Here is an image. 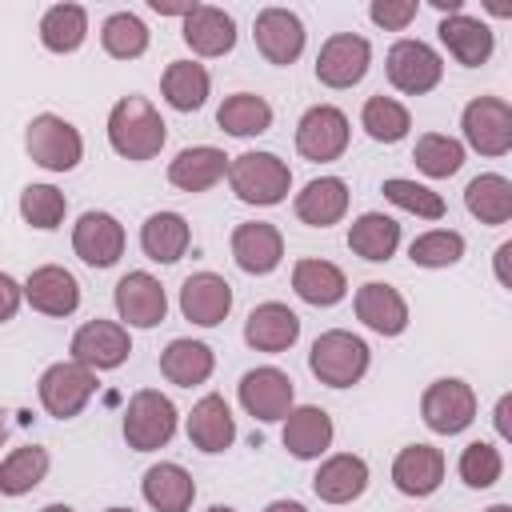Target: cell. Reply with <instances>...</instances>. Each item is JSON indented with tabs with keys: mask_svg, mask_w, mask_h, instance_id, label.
Wrapping results in <instances>:
<instances>
[{
	"mask_svg": "<svg viewBox=\"0 0 512 512\" xmlns=\"http://www.w3.org/2000/svg\"><path fill=\"white\" fill-rule=\"evenodd\" d=\"M168 124L160 120V112L144 100V96H124L112 104L108 112V144L124 156V160H152L164 148Z\"/></svg>",
	"mask_w": 512,
	"mask_h": 512,
	"instance_id": "1",
	"label": "cell"
},
{
	"mask_svg": "<svg viewBox=\"0 0 512 512\" xmlns=\"http://www.w3.org/2000/svg\"><path fill=\"white\" fill-rule=\"evenodd\" d=\"M228 184L244 204H280L292 188V172L272 152H240L228 160Z\"/></svg>",
	"mask_w": 512,
	"mask_h": 512,
	"instance_id": "2",
	"label": "cell"
},
{
	"mask_svg": "<svg viewBox=\"0 0 512 512\" xmlns=\"http://www.w3.org/2000/svg\"><path fill=\"white\" fill-rule=\"evenodd\" d=\"M308 368L328 388H352L368 372V344L344 328H332V332L316 336V344L308 352Z\"/></svg>",
	"mask_w": 512,
	"mask_h": 512,
	"instance_id": "3",
	"label": "cell"
},
{
	"mask_svg": "<svg viewBox=\"0 0 512 512\" xmlns=\"http://www.w3.org/2000/svg\"><path fill=\"white\" fill-rule=\"evenodd\" d=\"M172 432H176L172 400L164 392H156V388H140L124 408V440H128V448L156 452V448H164L172 440Z\"/></svg>",
	"mask_w": 512,
	"mask_h": 512,
	"instance_id": "4",
	"label": "cell"
},
{
	"mask_svg": "<svg viewBox=\"0 0 512 512\" xmlns=\"http://www.w3.org/2000/svg\"><path fill=\"white\" fill-rule=\"evenodd\" d=\"M24 148H28V156H32L40 168H48V172H72V168L80 164V156H84L80 132H76L64 116H52V112H44V116H36V120L28 124Z\"/></svg>",
	"mask_w": 512,
	"mask_h": 512,
	"instance_id": "5",
	"label": "cell"
},
{
	"mask_svg": "<svg viewBox=\"0 0 512 512\" xmlns=\"http://www.w3.org/2000/svg\"><path fill=\"white\" fill-rule=\"evenodd\" d=\"M92 392H96V372L76 360H60L40 376V404L56 420H72L92 400Z\"/></svg>",
	"mask_w": 512,
	"mask_h": 512,
	"instance_id": "6",
	"label": "cell"
},
{
	"mask_svg": "<svg viewBox=\"0 0 512 512\" xmlns=\"http://www.w3.org/2000/svg\"><path fill=\"white\" fill-rule=\"evenodd\" d=\"M420 416L432 432L456 436L476 420V392L464 380H436L420 396Z\"/></svg>",
	"mask_w": 512,
	"mask_h": 512,
	"instance_id": "7",
	"label": "cell"
},
{
	"mask_svg": "<svg viewBox=\"0 0 512 512\" xmlns=\"http://www.w3.org/2000/svg\"><path fill=\"white\" fill-rule=\"evenodd\" d=\"M460 128L480 156H504L512 148V108L500 96H476L464 108Z\"/></svg>",
	"mask_w": 512,
	"mask_h": 512,
	"instance_id": "8",
	"label": "cell"
},
{
	"mask_svg": "<svg viewBox=\"0 0 512 512\" xmlns=\"http://www.w3.org/2000/svg\"><path fill=\"white\" fill-rule=\"evenodd\" d=\"M296 148L304 160H340L344 148H348V116L332 104H316L300 116L296 124Z\"/></svg>",
	"mask_w": 512,
	"mask_h": 512,
	"instance_id": "9",
	"label": "cell"
},
{
	"mask_svg": "<svg viewBox=\"0 0 512 512\" xmlns=\"http://www.w3.org/2000/svg\"><path fill=\"white\" fill-rule=\"evenodd\" d=\"M368 64H372L368 40L356 36V32H336V36H328V40L320 44L316 76H320V84H328V88H352V84L364 80Z\"/></svg>",
	"mask_w": 512,
	"mask_h": 512,
	"instance_id": "10",
	"label": "cell"
},
{
	"mask_svg": "<svg viewBox=\"0 0 512 512\" xmlns=\"http://www.w3.org/2000/svg\"><path fill=\"white\" fill-rule=\"evenodd\" d=\"M384 64H388V80L400 92H408V96L432 92L440 84V76H444V64H440L436 48H428L424 40H396L388 48V60Z\"/></svg>",
	"mask_w": 512,
	"mask_h": 512,
	"instance_id": "11",
	"label": "cell"
},
{
	"mask_svg": "<svg viewBox=\"0 0 512 512\" xmlns=\"http://www.w3.org/2000/svg\"><path fill=\"white\" fill-rule=\"evenodd\" d=\"M132 352L128 328L112 324V320H88L76 336H72V360L100 372V368H120Z\"/></svg>",
	"mask_w": 512,
	"mask_h": 512,
	"instance_id": "12",
	"label": "cell"
},
{
	"mask_svg": "<svg viewBox=\"0 0 512 512\" xmlns=\"http://www.w3.org/2000/svg\"><path fill=\"white\" fill-rule=\"evenodd\" d=\"M72 248L92 268H112L124 256V228L108 212H84L72 228Z\"/></svg>",
	"mask_w": 512,
	"mask_h": 512,
	"instance_id": "13",
	"label": "cell"
},
{
	"mask_svg": "<svg viewBox=\"0 0 512 512\" xmlns=\"http://www.w3.org/2000/svg\"><path fill=\"white\" fill-rule=\"evenodd\" d=\"M292 396H296L292 392V380L280 368H252L240 380V404H244V412L256 416V420H264V424L288 416L292 412Z\"/></svg>",
	"mask_w": 512,
	"mask_h": 512,
	"instance_id": "14",
	"label": "cell"
},
{
	"mask_svg": "<svg viewBox=\"0 0 512 512\" xmlns=\"http://www.w3.org/2000/svg\"><path fill=\"white\" fill-rule=\"evenodd\" d=\"M116 312L132 328H156L168 312V296L152 272H128L116 284Z\"/></svg>",
	"mask_w": 512,
	"mask_h": 512,
	"instance_id": "15",
	"label": "cell"
},
{
	"mask_svg": "<svg viewBox=\"0 0 512 512\" xmlns=\"http://www.w3.org/2000/svg\"><path fill=\"white\" fill-rule=\"evenodd\" d=\"M256 48L264 52L268 64H292L304 52V24L288 8H264L256 16Z\"/></svg>",
	"mask_w": 512,
	"mask_h": 512,
	"instance_id": "16",
	"label": "cell"
},
{
	"mask_svg": "<svg viewBox=\"0 0 512 512\" xmlns=\"http://www.w3.org/2000/svg\"><path fill=\"white\" fill-rule=\"evenodd\" d=\"M24 300L44 316H72L80 308V284L60 264H44L24 280Z\"/></svg>",
	"mask_w": 512,
	"mask_h": 512,
	"instance_id": "17",
	"label": "cell"
},
{
	"mask_svg": "<svg viewBox=\"0 0 512 512\" xmlns=\"http://www.w3.org/2000/svg\"><path fill=\"white\" fill-rule=\"evenodd\" d=\"M228 308H232V288H228L224 276H216V272H196V276H188V280L180 284V312H184L192 324L212 328V324H220V320L228 316Z\"/></svg>",
	"mask_w": 512,
	"mask_h": 512,
	"instance_id": "18",
	"label": "cell"
},
{
	"mask_svg": "<svg viewBox=\"0 0 512 512\" xmlns=\"http://www.w3.org/2000/svg\"><path fill=\"white\" fill-rule=\"evenodd\" d=\"M300 336V316L288 308V304H256L244 320V340L256 348V352H284L292 348Z\"/></svg>",
	"mask_w": 512,
	"mask_h": 512,
	"instance_id": "19",
	"label": "cell"
},
{
	"mask_svg": "<svg viewBox=\"0 0 512 512\" xmlns=\"http://www.w3.org/2000/svg\"><path fill=\"white\" fill-rule=\"evenodd\" d=\"M444 480V452L432 444H408L392 460V484L404 496H432Z\"/></svg>",
	"mask_w": 512,
	"mask_h": 512,
	"instance_id": "20",
	"label": "cell"
},
{
	"mask_svg": "<svg viewBox=\"0 0 512 512\" xmlns=\"http://www.w3.org/2000/svg\"><path fill=\"white\" fill-rule=\"evenodd\" d=\"M232 256L248 276H268L284 256V240L272 224L252 220V224H240L232 232Z\"/></svg>",
	"mask_w": 512,
	"mask_h": 512,
	"instance_id": "21",
	"label": "cell"
},
{
	"mask_svg": "<svg viewBox=\"0 0 512 512\" xmlns=\"http://www.w3.org/2000/svg\"><path fill=\"white\" fill-rule=\"evenodd\" d=\"M184 40H188V48L200 52V56H224V52H232V44H236V20H232L224 8L196 4V8L184 16Z\"/></svg>",
	"mask_w": 512,
	"mask_h": 512,
	"instance_id": "22",
	"label": "cell"
},
{
	"mask_svg": "<svg viewBox=\"0 0 512 512\" xmlns=\"http://www.w3.org/2000/svg\"><path fill=\"white\" fill-rule=\"evenodd\" d=\"M436 32H440L444 48H448L464 68H480V64L492 56V48H496V40H492L488 24H484V20H476V16H464V12L444 16Z\"/></svg>",
	"mask_w": 512,
	"mask_h": 512,
	"instance_id": "23",
	"label": "cell"
},
{
	"mask_svg": "<svg viewBox=\"0 0 512 512\" xmlns=\"http://www.w3.org/2000/svg\"><path fill=\"white\" fill-rule=\"evenodd\" d=\"M312 488H316V496L324 504H348L368 488V464L360 456H352V452L328 456L320 464V472L312 476Z\"/></svg>",
	"mask_w": 512,
	"mask_h": 512,
	"instance_id": "24",
	"label": "cell"
},
{
	"mask_svg": "<svg viewBox=\"0 0 512 512\" xmlns=\"http://www.w3.org/2000/svg\"><path fill=\"white\" fill-rule=\"evenodd\" d=\"M356 316L372 332H380V336H400L408 328V304H404V296L396 288L380 284V280H372V284H364L356 292Z\"/></svg>",
	"mask_w": 512,
	"mask_h": 512,
	"instance_id": "25",
	"label": "cell"
},
{
	"mask_svg": "<svg viewBox=\"0 0 512 512\" xmlns=\"http://www.w3.org/2000/svg\"><path fill=\"white\" fill-rule=\"evenodd\" d=\"M328 444H332V416L324 408L304 404V408L288 412V420H284V448L296 460H316Z\"/></svg>",
	"mask_w": 512,
	"mask_h": 512,
	"instance_id": "26",
	"label": "cell"
},
{
	"mask_svg": "<svg viewBox=\"0 0 512 512\" xmlns=\"http://www.w3.org/2000/svg\"><path fill=\"white\" fill-rule=\"evenodd\" d=\"M228 172V156L212 144H196V148H184L172 164H168V180L180 188V192H208L220 176Z\"/></svg>",
	"mask_w": 512,
	"mask_h": 512,
	"instance_id": "27",
	"label": "cell"
},
{
	"mask_svg": "<svg viewBox=\"0 0 512 512\" xmlns=\"http://www.w3.org/2000/svg\"><path fill=\"white\" fill-rule=\"evenodd\" d=\"M348 212V184L340 176L308 180L304 192H296V216L312 228H328Z\"/></svg>",
	"mask_w": 512,
	"mask_h": 512,
	"instance_id": "28",
	"label": "cell"
},
{
	"mask_svg": "<svg viewBox=\"0 0 512 512\" xmlns=\"http://www.w3.org/2000/svg\"><path fill=\"white\" fill-rule=\"evenodd\" d=\"M188 240H192V232L180 212H152L140 228V248L156 264H176L188 252Z\"/></svg>",
	"mask_w": 512,
	"mask_h": 512,
	"instance_id": "29",
	"label": "cell"
},
{
	"mask_svg": "<svg viewBox=\"0 0 512 512\" xmlns=\"http://www.w3.org/2000/svg\"><path fill=\"white\" fill-rule=\"evenodd\" d=\"M188 440L200 448V452H224L232 440H236V420L224 404V396H204L192 416H188Z\"/></svg>",
	"mask_w": 512,
	"mask_h": 512,
	"instance_id": "30",
	"label": "cell"
},
{
	"mask_svg": "<svg viewBox=\"0 0 512 512\" xmlns=\"http://www.w3.org/2000/svg\"><path fill=\"white\" fill-rule=\"evenodd\" d=\"M192 496H196V484L180 464H152L144 472V500L156 512H188Z\"/></svg>",
	"mask_w": 512,
	"mask_h": 512,
	"instance_id": "31",
	"label": "cell"
},
{
	"mask_svg": "<svg viewBox=\"0 0 512 512\" xmlns=\"http://www.w3.org/2000/svg\"><path fill=\"white\" fill-rule=\"evenodd\" d=\"M464 204L480 224H508L512 220V180L500 172H484L464 188Z\"/></svg>",
	"mask_w": 512,
	"mask_h": 512,
	"instance_id": "32",
	"label": "cell"
},
{
	"mask_svg": "<svg viewBox=\"0 0 512 512\" xmlns=\"http://www.w3.org/2000/svg\"><path fill=\"white\" fill-rule=\"evenodd\" d=\"M292 288H296L300 300H308V304H316V308H328V304L344 300L348 280H344V272H340L336 264H328V260H300V264L292 268Z\"/></svg>",
	"mask_w": 512,
	"mask_h": 512,
	"instance_id": "33",
	"label": "cell"
},
{
	"mask_svg": "<svg viewBox=\"0 0 512 512\" xmlns=\"http://www.w3.org/2000/svg\"><path fill=\"white\" fill-rule=\"evenodd\" d=\"M212 348L200 344V340H172L164 352H160V372L180 384V388H192V384H204L212 376Z\"/></svg>",
	"mask_w": 512,
	"mask_h": 512,
	"instance_id": "34",
	"label": "cell"
},
{
	"mask_svg": "<svg viewBox=\"0 0 512 512\" xmlns=\"http://www.w3.org/2000/svg\"><path fill=\"white\" fill-rule=\"evenodd\" d=\"M396 244H400V224H396L392 216H384V212H364V216L352 220V228H348V248H352L356 256L372 260V264L388 260V256L396 252Z\"/></svg>",
	"mask_w": 512,
	"mask_h": 512,
	"instance_id": "35",
	"label": "cell"
},
{
	"mask_svg": "<svg viewBox=\"0 0 512 512\" xmlns=\"http://www.w3.org/2000/svg\"><path fill=\"white\" fill-rule=\"evenodd\" d=\"M160 88H164V100L176 112H196L208 100V68L196 64V60H172L164 68Z\"/></svg>",
	"mask_w": 512,
	"mask_h": 512,
	"instance_id": "36",
	"label": "cell"
},
{
	"mask_svg": "<svg viewBox=\"0 0 512 512\" xmlns=\"http://www.w3.org/2000/svg\"><path fill=\"white\" fill-rule=\"evenodd\" d=\"M88 36V12L80 4H52L40 20V40L48 52H76Z\"/></svg>",
	"mask_w": 512,
	"mask_h": 512,
	"instance_id": "37",
	"label": "cell"
},
{
	"mask_svg": "<svg viewBox=\"0 0 512 512\" xmlns=\"http://www.w3.org/2000/svg\"><path fill=\"white\" fill-rule=\"evenodd\" d=\"M216 124L228 132V136H260L268 132L272 124V108L264 96H252V92H236L220 104L216 112Z\"/></svg>",
	"mask_w": 512,
	"mask_h": 512,
	"instance_id": "38",
	"label": "cell"
},
{
	"mask_svg": "<svg viewBox=\"0 0 512 512\" xmlns=\"http://www.w3.org/2000/svg\"><path fill=\"white\" fill-rule=\"evenodd\" d=\"M44 472H48V452L36 448V444H24V448L4 456V464H0V492L4 496H24V492H32L44 480Z\"/></svg>",
	"mask_w": 512,
	"mask_h": 512,
	"instance_id": "39",
	"label": "cell"
},
{
	"mask_svg": "<svg viewBox=\"0 0 512 512\" xmlns=\"http://www.w3.org/2000/svg\"><path fill=\"white\" fill-rule=\"evenodd\" d=\"M360 124H364V132H368L372 140L396 144V140L408 136L412 116H408V108H404L400 100H392V96H368V100H364V112H360Z\"/></svg>",
	"mask_w": 512,
	"mask_h": 512,
	"instance_id": "40",
	"label": "cell"
},
{
	"mask_svg": "<svg viewBox=\"0 0 512 512\" xmlns=\"http://www.w3.org/2000/svg\"><path fill=\"white\" fill-rule=\"evenodd\" d=\"M412 160H416V168H420L424 176L444 180V176L460 172V164H464V144L452 140V136H444V132H428V136L416 140Z\"/></svg>",
	"mask_w": 512,
	"mask_h": 512,
	"instance_id": "41",
	"label": "cell"
},
{
	"mask_svg": "<svg viewBox=\"0 0 512 512\" xmlns=\"http://www.w3.org/2000/svg\"><path fill=\"white\" fill-rule=\"evenodd\" d=\"M100 44H104V52L116 56V60H136V56H144V48H148V28H144L140 16L116 12V16L104 20Z\"/></svg>",
	"mask_w": 512,
	"mask_h": 512,
	"instance_id": "42",
	"label": "cell"
},
{
	"mask_svg": "<svg viewBox=\"0 0 512 512\" xmlns=\"http://www.w3.org/2000/svg\"><path fill=\"white\" fill-rule=\"evenodd\" d=\"M64 212H68V200H64V192L52 188V184H28V188L20 192V216H24L32 228L52 232V228H60Z\"/></svg>",
	"mask_w": 512,
	"mask_h": 512,
	"instance_id": "43",
	"label": "cell"
},
{
	"mask_svg": "<svg viewBox=\"0 0 512 512\" xmlns=\"http://www.w3.org/2000/svg\"><path fill=\"white\" fill-rule=\"evenodd\" d=\"M380 192H384V200H392L396 208H404L412 216H424V220H440L444 216V196L432 192V188H424V184H416V180L392 176V180H384Z\"/></svg>",
	"mask_w": 512,
	"mask_h": 512,
	"instance_id": "44",
	"label": "cell"
},
{
	"mask_svg": "<svg viewBox=\"0 0 512 512\" xmlns=\"http://www.w3.org/2000/svg\"><path fill=\"white\" fill-rule=\"evenodd\" d=\"M408 256H412V264H420V268H448V264H456V260L464 256V236L452 232V228L424 232V236L412 240Z\"/></svg>",
	"mask_w": 512,
	"mask_h": 512,
	"instance_id": "45",
	"label": "cell"
},
{
	"mask_svg": "<svg viewBox=\"0 0 512 512\" xmlns=\"http://www.w3.org/2000/svg\"><path fill=\"white\" fill-rule=\"evenodd\" d=\"M500 472H504V460H500V452L492 444L476 440V444H468L460 452V480L468 488H492L500 480Z\"/></svg>",
	"mask_w": 512,
	"mask_h": 512,
	"instance_id": "46",
	"label": "cell"
},
{
	"mask_svg": "<svg viewBox=\"0 0 512 512\" xmlns=\"http://www.w3.org/2000/svg\"><path fill=\"white\" fill-rule=\"evenodd\" d=\"M416 12H420L416 0H372V8H368L372 24H380L384 32H404L416 20Z\"/></svg>",
	"mask_w": 512,
	"mask_h": 512,
	"instance_id": "47",
	"label": "cell"
},
{
	"mask_svg": "<svg viewBox=\"0 0 512 512\" xmlns=\"http://www.w3.org/2000/svg\"><path fill=\"white\" fill-rule=\"evenodd\" d=\"M20 300H24V288L8 272H0V320H12L16 308H20Z\"/></svg>",
	"mask_w": 512,
	"mask_h": 512,
	"instance_id": "48",
	"label": "cell"
},
{
	"mask_svg": "<svg viewBox=\"0 0 512 512\" xmlns=\"http://www.w3.org/2000/svg\"><path fill=\"white\" fill-rule=\"evenodd\" d=\"M196 4L188 0V4H172V0H152V12H160V16H188Z\"/></svg>",
	"mask_w": 512,
	"mask_h": 512,
	"instance_id": "49",
	"label": "cell"
},
{
	"mask_svg": "<svg viewBox=\"0 0 512 512\" xmlns=\"http://www.w3.org/2000/svg\"><path fill=\"white\" fill-rule=\"evenodd\" d=\"M508 256H512V244H500L496 248V276H500V284H508Z\"/></svg>",
	"mask_w": 512,
	"mask_h": 512,
	"instance_id": "50",
	"label": "cell"
},
{
	"mask_svg": "<svg viewBox=\"0 0 512 512\" xmlns=\"http://www.w3.org/2000/svg\"><path fill=\"white\" fill-rule=\"evenodd\" d=\"M508 408H512V400L504 396V400L496 404V432H500V436H508Z\"/></svg>",
	"mask_w": 512,
	"mask_h": 512,
	"instance_id": "51",
	"label": "cell"
},
{
	"mask_svg": "<svg viewBox=\"0 0 512 512\" xmlns=\"http://www.w3.org/2000/svg\"><path fill=\"white\" fill-rule=\"evenodd\" d=\"M264 512H308L304 504H296V500H272Z\"/></svg>",
	"mask_w": 512,
	"mask_h": 512,
	"instance_id": "52",
	"label": "cell"
},
{
	"mask_svg": "<svg viewBox=\"0 0 512 512\" xmlns=\"http://www.w3.org/2000/svg\"><path fill=\"white\" fill-rule=\"evenodd\" d=\"M44 512H72V508H68V504H48Z\"/></svg>",
	"mask_w": 512,
	"mask_h": 512,
	"instance_id": "53",
	"label": "cell"
},
{
	"mask_svg": "<svg viewBox=\"0 0 512 512\" xmlns=\"http://www.w3.org/2000/svg\"><path fill=\"white\" fill-rule=\"evenodd\" d=\"M208 512H236V508H228V504H212Z\"/></svg>",
	"mask_w": 512,
	"mask_h": 512,
	"instance_id": "54",
	"label": "cell"
},
{
	"mask_svg": "<svg viewBox=\"0 0 512 512\" xmlns=\"http://www.w3.org/2000/svg\"><path fill=\"white\" fill-rule=\"evenodd\" d=\"M488 512H512V508H508V504H492Z\"/></svg>",
	"mask_w": 512,
	"mask_h": 512,
	"instance_id": "55",
	"label": "cell"
},
{
	"mask_svg": "<svg viewBox=\"0 0 512 512\" xmlns=\"http://www.w3.org/2000/svg\"><path fill=\"white\" fill-rule=\"evenodd\" d=\"M0 444H4V416H0Z\"/></svg>",
	"mask_w": 512,
	"mask_h": 512,
	"instance_id": "56",
	"label": "cell"
},
{
	"mask_svg": "<svg viewBox=\"0 0 512 512\" xmlns=\"http://www.w3.org/2000/svg\"><path fill=\"white\" fill-rule=\"evenodd\" d=\"M108 512H132V508H108Z\"/></svg>",
	"mask_w": 512,
	"mask_h": 512,
	"instance_id": "57",
	"label": "cell"
}]
</instances>
